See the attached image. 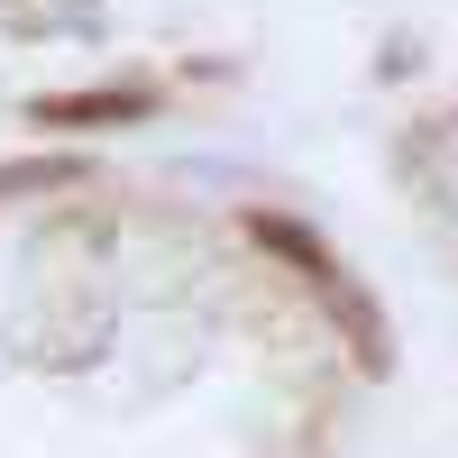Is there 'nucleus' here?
I'll return each instance as SVG.
<instances>
[{
  "instance_id": "1",
  "label": "nucleus",
  "mask_w": 458,
  "mask_h": 458,
  "mask_svg": "<svg viewBox=\"0 0 458 458\" xmlns=\"http://www.w3.org/2000/svg\"><path fill=\"white\" fill-rule=\"evenodd\" d=\"M248 239L276 257V266H293V276H302V293H312L321 312H330V330L349 339V367H358V376H394V321H386V302L367 293V276H358V266L321 239L312 220L248 202Z\"/></svg>"
},
{
  "instance_id": "2",
  "label": "nucleus",
  "mask_w": 458,
  "mask_h": 458,
  "mask_svg": "<svg viewBox=\"0 0 458 458\" xmlns=\"http://www.w3.org/2000/svg\"><path fill=\"white\" fill-rule=\"evenodd\" d=\"M157 110V83H83V92H37L28 120L37 129H129Z\"/></svg>"
},
{
  "instance_id": "3",
  "label": "nucleus",
  "mask_w": 458,
  "mask_h": 458,
  "mask_svg": "<svg viewBox=\"0 0 458 458\" xmlns=\"http://www.w3.org/2000/svg\"><path fill=\"white\" fill-rule=\"evenodd\" d=\"M64 183H83V157H0V202H37Z\"/></svg>"
}]
</instances>
